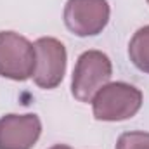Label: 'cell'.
Returning <instances> with one entry per match:
<instances>
[{
	"label": "cell",
	"instance_id": "7",
	"mask_svg": "<svg viewBox=\"0 0 149 149\" xmlns=\"http://www.w3.org/2000/svg\"><path fill=\"white\" fill-rule=\"evenodd\" d=\"M130 61L141 71L149 73V26H144L135 31L128 45Z\"/></svg>",
	"mask_w": 149,
	"mask_h": 149
},
{
	"label": "cell",
	"instance_id": "10",
	"mask_svg": "<svg viewBox=\"0 0 149 149\" xmlns=\"http://www.w3.org/2000/svg\"><path fill=\"white\" fill-rule=\"evenodd\" d=\"M148 3H149V0H148Z\"/></svg>",
	"mask_w": 149,
	"mask_h": 149
},
{
	"label": "cell",
	"instance_id": "2",
	"mask_svg": "<svg viewBox=\"0 0 149 149\" xmlns=\"http://www.w3.org/2000/svg\"><path fill=\"white\" fill-rule=\"evenodd\" d=\"M111 61L101 50L83 52L74 66L71 92L80 102H92L94 95L111 80Z\"/></svg>",
	"mask_w": 149,
	"mask_h": 149
},
{
	"label": "cell",
	"instance_id": "5",
	"mask_svg": "<svg viewBox=\"0 0 149 149\" xmlns=\"http://www.w3.org/2000/svg\"><path fill=\"white\" fill-rule=\"evenodd\" d=\"M109 21L108 0H68L64 7V23L78 37L101 33Z\"/></svg>",
	"mask_w": 149,
	"mask_h": 149
},
{
	"label": "cell",
	"instance_id": "4",
	"mask_svg": "<svg viewBox=\"0 0 149 149\" xmlns=\"http://www.w3.org/2000/svg\"><path fill=\"white\" fill-rule=\"evenodd\" d=\"M35 47V71L33 80L40 88H56L66 71V49L64 45L52 37L38 38Z\"/></svg>",
	"mask_w": 149,
	"mask_h": 149
},
{
	"label": "cell",
	"instance_id": "1",
	"mask_svg": "<svg viewBox=\"0 0 149 149\" xmlns=\"http://www.w3.org/2000/svg\"><path fill=\"white\" fill-rule=\"evenodd\" d=\"M142 106V92L128 83L104 85L92 99V111L97 120L121 121L135 116Z\"/></svg>",
	"mask_w": 149,
	"mask_h": 149
},
{
	"label": "cell",
	"instance_id": "8",
	"mask_svg": "<svg viewBox=\"0 0 149 149\" xmlns=\"http://www.w3.org/2000/svg\"><path fill=\"white\" fill-rule=\"evenodd\" d=\"M116 149H149L148 132H125L120 135Z\"/></svg>",
	"mask_w": 149,
	"mask_h": 149
},
{
	"label": "cell",
	"instance_id": "9",
	"mask_svg": "<svg viewBox=\"0 0 149 149\" xmlns=\"http://www.w3.org/2000/svg\"><path fill=\"white\" fill-rule=\"evenodd\" d=\"M50 149H71L70 146H64V144H57V146H52Z\"/></svg>",
	"mask_w": 149,
	"mask_h": 149
},
{
	"label": "cell",
	"instance_id": "6",
	"mask_svg": "<svg viewBox=\"0 0 149 149\" xmlns=\"http://www.w3.org/2000/svg\"><path fill=\"white\" fill-rule=\"evenodd\" d=\"M40 132L37 114H7L0 118V149H31Z\"/></svg>",
	"mask_w": 149,
	"mask_h": 149
},
{
	"label": "cell",
	"instance_id": "3",
	"mask_svg": "<svg viewBox=\"0 0 149 149\" xmlns=\"http://www.w3.org/2000/svg\"><path fill=\"white\" fill-rule=\"evenodd\" d=\"M35 71V47L14 31H0V76L28 80Z\"/></svg>",
	"mask_w": 149,
	"mask_h": 149
}]
</instances>
